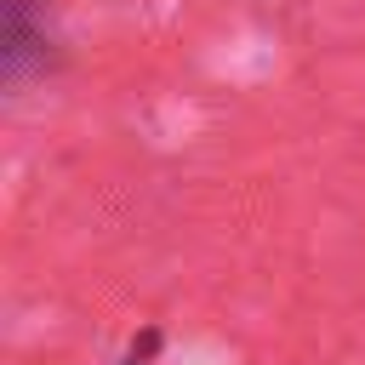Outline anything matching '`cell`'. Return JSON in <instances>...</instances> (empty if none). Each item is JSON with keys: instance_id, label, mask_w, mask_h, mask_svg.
Segmentation results:
<instances>
[{"instance_id": "cell-1", "label": "cell", "mask_w": 365, "mask_h": 365, "mask_svg": "<svg viewBox=\"0 0 365 365\" xmlns=\"http://www.w3.org/2000/svg\"><path fill=\"white\" fill-rule=\"evenodd\" d=\"M51 57V40H46V23L34 17L29 0H6L0 11V63H6V80H23L29 68H46Z\"/></svg>"}]
</instances>
